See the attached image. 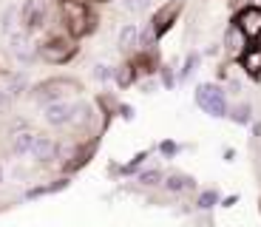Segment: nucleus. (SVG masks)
Here are the masks:
<instances>
[{"mask_svg": "<svg viewBox=\"0 0 261 227\" xmlns=\"http://www.w3.org/2000/svg\"><path fill=\"white\" fill-rule=\"evenodd\" d=\"M71 91H80V83L77 80H65V77H54V80H46V83H40L34 88V97L40 103H60L65 94H71Z\"/></svg>", "mask_w": 261, "mask_h": 227, "instance_id": "3", "label": "nucleus"}, {"mask_svg": "<svg viewBox=\"0 0 261 227\" xmlns=\"http://www.w3.org/2000/svg\"><path fill=\"white\" fill-rule=\"evenodd\" d=\"M213 201H216V193H213V190H207V193L199 196V208H213Z\"/></svg>", "mask_w": 261, "mask_h": 227, "instance_id": "21", "label": "nucleus"}, {"mask_svg": "<svg viewBox=\"0 0 261 227\" xmlns=\"http://www.w3.org/2000/svg\"><path fill=\"white\" fill-rule=\"evenodd\" d=\"M34 136H37V134H32V131H20V134H14V139H12V154H17V156L29 154V150H32Z\"/></svg>", "mask_w": 261, "mask_h": 227, "instance_id": "14", "label": "nucleus"}, {"mask_svg": "<svg viewBox=\"0 0 261 227\" xmlns=\"http://www.w3.org/2000/svg\"><path fill=\"white\" fill-rule=\"evenodd\" d=\"M114 77H117V83L122 85V88H128V85L134 83V77H137V74H134V65L125 63V65H119L117 71H114Z\"/></svg>", "mask_w": 261, "mask_h": 227, "instance_id": "15", "label": "nucleus"}, {"mask_svg": "<svg viewBox=\"0 0 261 227\" xmlns=\"http://www.w3.org/2000/svg\"><path fill=\"white\" fill-rule=\"evenodd\" d=\"M60 20L68 37H85L94 32V14L85 0H60Z\"/></svg>", "mask_w": 261, "mask_h": 227, "instance_id": "1", "label": "nucleus"}, {"mask_svg": "<svg viewBox=\"0 0 261 227\" xmlns=\"http://www.w3.org/2000/svg\"><path fill=\"white\" fill-rule=\"evenodd\" d=\"M165 188L168 190H185V188H190V179L182 173H170L168 182H165Z\"/></svg>", "mask_w": 261, "mask_h": 227, "instance_id": "16", "label": "nucleus"}, {"mask_svg": "<svg viewBox=\"0 0 261 227\" xmlns=\"http://www.w3.org/2000/svg\"><path fill=\"white\" fill-rule=\"evenodd\" d=\"M125 9L128 12H145V9H150V0H125Z\"/></svg>", "mask_w": 261, "mask_h": 227, "instance_id": "18", "label": "nucleus"}, {"mask_svg": "<svg viewBox=\"0 0 261 227\" xmlns=\"http://www.w3.org/2000/svg\"><path fill=\"white\" fill-rule=\"evenodd\" d=\"M233 29L244 40H258L261 37V6H244L233 17Z\"/></svg>", "mask_w": 261, "mask_h": 227, "instance_id": "4", "label": "nucleus"}, {"mask_svg": "<svg viewBox=\"0 0 261 227\" xmlns=\"http://www.w3.org/2000/svg\"><path fill=\"white\" fill-rule=\"evenodd\" d=\"M230 117H233V122H239V125H247L250 119H253V111H250V105H236Z\"/></svg>", "mask_w": 261, "mask_h": 227, "instance_id": "17", "label": "nucleus"}, {"mask_svg": "<svg viewBox=\"0 0 261 227\" xmlns=\"http://www.w3.org/2000/svg\"><path fill=\"white\" fill-rule=\"evenodd\" d=\"M196 63H199V57H196V54H190V57H188V63H185V68H182V74H179V80H188L190 74H193Z\"/></svg>", "mask_w": 261, "mask_h": 227, "instance_id": "19", "label": "nucleus"}, {"mask_svg": "<svg viewBox=\"0 0 261 227\" xmlns=\"http://www.w3.org/2000/svg\"><path fill=\"white\" fill-rule=\"evenodd\" d=\"M97 3H111V0H97Z\"/></svg>", "mask_w": 261, "mask_h": 227, "instance_id": "24", "label": "nucleus"}, {"mask_svg": "<svg viewBox=\"0 0 261 227\" xmlns=\"http://www.w3.org/2000/svg\"><path fill=\"white\" fill-rule=\"evenodd\" d=\"M46 14H48V3L46 0H26L20 6V26L23 32H37L43 23H46Z\"/></svg>", "mask_w": 261, "mask_h": 227, "instance_id": "6", "label": "nucleus"}, {"mask_svg": "<svg viewBox=\"0 0 261 227\" xmlns=\"http://www.w3.org/2000/svg\"><path fill=\"white\" fill-rule=\"evenodd\" d=\"M17 23H20V9H17V6L3 9V14H0V32H3V34H12L14 29H17Z\"/></svg>", "mask_w": 261, "mask_h": 227, "instance_id": "13", "label": "nucleus"}, {"mask_svg": "<svg viewBox=\"0 0 261 227\" xmlns=\"http://www.w3.org/2000/svg\"><path fill=\"white\" fill-rule=\"evenodd\" d=\"M29 154H32L37 162H51V159H57V142L48 139V136H34Z\"/></svg>", "mask_w": 261, "mask_h": 227, "instance_id": "10", "label": "nucleus"}, {"mask_svg": "<svg viewBox=\"0 0 261 227\" xmlns=\"http://www.w3.org/2000/svg\"><path fill=\"white\" fill-rule=\"evenodd\" d=\"M159 179H162V173H159V170H145V173L139 176V182H142V185H156Z\"/></svg>", "mask_w": 261, "mask_h": 227, "instance_id": "20", "label": "nucleus"}, {"mask_svg": "<svg viewBox=\"0 0 261 227\" xmlns=\"http://www.w3.org/2000/svg\"><path fill=\"white\" fill-rule=\"evenodd\" d=\"M9 52H12L20 63H32V60L37 57V52L32 48L26 32H12V34H9Z\"/></svg>", "mask_w": 261, "mask_h": 227, "instance_id": "8", "label": "nucleus"}, {"mask_svg": "<svg viewBox=\"0 0 261 227\" xmlns=\"http://www.w3.org/2000/svg\"><path fill=\"white\" fill-rule=\"evenodd\" d=\"M97 77H99V80L111 77V71H108V65H97Z\"/></svg>", "mask_w": 261, "mask_h": 227, "instance_id": "23", "label": "nucleus"}, {"mask_svg": "<svg viewBox=\"0 0 261 227\" xmlns=\"http://www.w3.org/2000/svg\"><path fill=\"white\" fill-rule=\"evenodd\" d=\"M242 65L250 77H261V45H250L242 54Z\"/></svg>", "mask_w": 261, "mask_h": 227, "instance_id": "11", "label": "nucleus"}, {"mask_svg": "<svg viewBox=\"0 0 261 227\" xmlns=\"http://www.w3.org/2000/svg\"><path fill=\"white\" fill-rule=\"evenodd\" d=\"M182 9H185V0H168L165 6H159L156 9V14H153V23H150V32L156 34H165L173 23H176V17L182 14Z\"/></svg>", "mask_w": 261, "mask_h": 227, "instance_id": "7", "label": "nucleus"}, {"mask_svg": "<svg viewBox=\"0 0 261 227\" xmlns=\"http://www.w3.org/2000/svg\"><path fill=\"white\" fill-rule=\"evenodd\" d=\"M43 114H46L48 125H68L74 119V105L65 103V99H60V103H48Z\"/></svg>", "mask_w": 261, "mask_h": 227, "instance_id": "9", "label": "nucleus"}, {"mask_svg": "<svg viewBox=\"0 0 261 227\" xmlns=\"http://www.w3.org/2000/svg\"><path fill=\"white\" fill-rule=\"evenodd\" d=\"M196 103L207 111L210 117H227V99H224V91L216 83H204L196 88Z\"/></svg>", "mask_w": 261, "mask_h": 227, "instance_id": "2", "label": "nucleus"}, {"mask_svg": "<svg viewBox=\"0 0 261 227\" xmlns=\"http://www.w3.org/2000/svg\"><path fill=\"white\" fill-rule=\"evenodd\" d=\"M134 45H139V26L137 23H128V26H122V32H119V48L130 52Z\"/></svg>", "mask_w": 261, "mask_h": 227, "instance_id": "12", "label": "nucleus"}, {"mask_svg": "<svg viewBox=\"0 0 261 227\" xmlns=\"http://www.w3.org/2000/svg\"><path fill=\"white\" fill-rule=\"evenodd\" d=\"M74 52H77V45L65 37H54V40H46L43 45H37V57H43L46 63H65V60L74 57Z\"/></svg>", "mask_w": 261, "mask_h": 227, "instance_id": "5", "label": "nucleus"}, {"mask_svg": "<svg viewBox=\"0 0 261 227\" xmlns=\"http://www.w3.org/2000/svg\"><path fill=\"white\" fill-rule=\"evenodd\" d=\"M9 103H12V94H9V91H6V85L0 83V108H6Z\"/></svg>", "mask_w": 261, "mask_h": 227, "instance_id": "22", "label": "nucleus"}]
</instances>
